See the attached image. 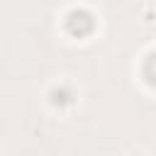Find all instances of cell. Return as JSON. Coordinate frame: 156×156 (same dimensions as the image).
Segmentation results:
<instances>
[{
    "mask_svg": "<svg viewBox=\"0 0 156 156\" xmlns=\"http://www.w3.org/2000/svg\"><path fill=\"white\" fill-rule=\"evenodd\" d=\"M66 24H68L71 34H78V37H83V34H90V32H93V27H95V22H93V15H90L88 10H71V12H68V20H66Z\"/></svg>",
    "mask_w": 156,
    "mask_h": 156,
    "instance_id": "6da1fadb",
    "label": "cell"
}]
</instances>
